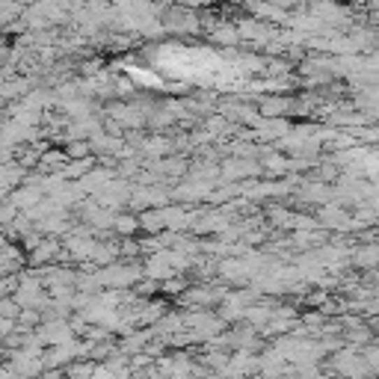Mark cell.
Here are the masks:
<instances>
[{"label":"cell","instance_id":"obj_1","mask_svg":"<svg viewBox=\"0 0 379 379\" xmlns=\"http://www.w3.org/2000/svg\"><path fill=\"white\" fill-rule=\"evenodd\" d=\"M36 199H39V193H15V196H12V201H15V205H24V208L33 205Z\"/></svg>","mask_w":379,"mask_h":379}]
</instances>
